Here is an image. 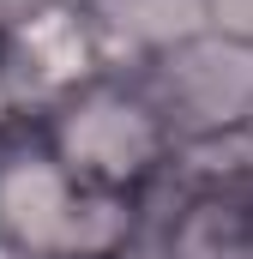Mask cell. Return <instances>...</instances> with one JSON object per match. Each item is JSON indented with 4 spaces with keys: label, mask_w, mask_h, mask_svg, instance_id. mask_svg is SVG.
<instances>
[{
    "label": "cell",
    "mask_w": 253,
    "mask_h": 259,
    "mask_svg": "<svg viewBox=\"0 0 253 259\" xmlns=\"http://www.w3.org/2000/svg\"><path fill=\"white\" fill-rule=\"evenodd\" d=\"M30 133L66 175L121 199H151L181 163L175 139L163 133L133 66H97V72L72 78L49 103H36Z\"/></svg>",
    "instance_id": "6da1fadb"
},
{
    "label": "cell",
    "mask_w": 253,
    "mask_h": 259,
    "mask_svg": "<svg viewBox=\"0 0 253 259\" xmlns=\"http://www.w3.org/2000/svg\"><path fill=\"white\" fill-rule=\"evenodd\" d=\"M145 223V199L85 187L43 151V139L12 127L0 139V253L6 259H126Z\"/></svg>",
    "instance_id": "7a4b0ae2"
},
{
    "label": "cell",
    "mask_w": 253,
    "mask_h": 259,
    "mask_svg": "<svg viewBox=\"0 0 253 259\" xmlns=\"http://www.w3.org/2000/svg\"><path fill=\"white\" fill-rule=\"evenodd\" d=\"M133 78L175 139V157H205L253 121V36L199 24L133 61Z\"/></svg>",
    "instance_id": "3957f363"
},
{
    "label": "cell",
    "mask_w": 253,
    "mask_h": 259,
    "mask_svg": "<svg viewBox=\"0 0 253 259\" xmlns=\"http://www.w3.org/2000/svg\"><path fill=\"white\" fill-rule=\"evenodd\" d=\"M126 259H253V181L175 163V175L145 199V223Z\"/></svg>",
    "instance_id": "277c9868"
},
{
    "label": "cell",
    "mask_w": 253,
    "mask_h": 259,
    "mask_svg": "<svg viewBox=\"0 0 253 259\" xmlns=\"http://www.w3.org/2000/svg\"><path fill=\"white\" fill-rule=\"evenodd\" d=\"M78 12L97 30L109 66H133L205 24V0H78Z\"/></svg>",
    "instance_id": "5b68a950"
}]
</instances>
